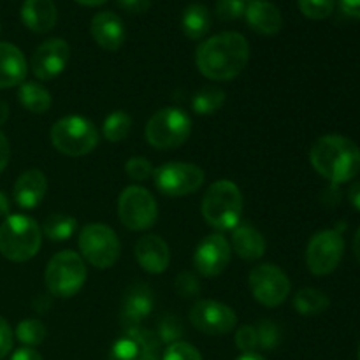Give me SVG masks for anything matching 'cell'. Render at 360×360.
Segmentation results:
<instances>
[{
	"mask_svg": "<svg viewBox=\"0 0 360 360\" xmlns=\"http://www.w3.org/2000/svg\"><path fill=\"white\" fill-rule=\"evenodd\" d=\"M81 257L95 269H109L115 266L122 253V245L109 225L105 224H88L81 229L79 239Z\"/></svg>",
	"mask_w": 360,
	"mask_h": 360,
	"instance_id": "cell-8",
	"label": "cell"
},
{
	"mask_svg": "<svg viewBox=\"0 0 360 360\" xmlns=\"http://www.w3.org/2000/svg\"><path fill=\"white\" fill-rule=\"evenodd\" d=\"M266 239H264L262 232L252 224H239L238 227L232 231V241L231 248L234 250L236 255L241 257L243 260L248 262H255V260L262 259L266 253Z\"/></svg>",
	"mask_w": 360,
	"mask_h": 360,
	"instance_id": "cell-24",
	"label": "cell"
},
{
	"mask_svg": "<svg viewBox=\"0 0 360 360\" xmlns=\"http://www.w3.org/2000/svg\"><path fill=\"white\" fill-rule=\"evenodd\" d=\"M90 32L94 41L105 51H118L125 42V25L118 14L102 11L91 18Z\"/></svg>",
	"mask_w": 360,
	"mask_h": 360,
	"instance_id": "cell-19",
	"label": "cell"
},
{
	"mask_svg": "<svg viewBox=\"0 0 360 360\" xmlns=\"http://www.w3.org/2000/svg\"><path fill=\"white\" fill-rule=\"evenodd\" d=\"M190 322L206 336H225L238 326V315L231 306L213 299L197 301L188 315Z\"/></svg>",
	"mask_w": 360,
	"mask_h": 360,
	"instance_id": "cell-13",
	"label": "cell"
},
{
	"mask_svg": "<svg viewBox=\"0 0 360 360\" xmlns=\"http://www.w3.org/2000/svg\"><path fill=\"white\" fill-rule=\"evenodd\" d=\"M354 255L360 264V227L357 229V232H355V238H354Z\"/></svg>",
	"mask_w": 360,
	"mask_h": 360,
	"instance_id": "cell-49",
	"label": "cell"
},
{
	"mask_svg": "<svg viewBox=\"0 0 360 360\" xmlns=\"http://www.w3.org/2000/svg\"><path fill=\"white\" fill-rule=\"evenodd\" d=\"M42 231L27 214H9L0 225V253L11 262H27L37 255Z\"/></svg>",
	"mask_w": 360,
	"mask_h": 360,
	"instance_id": "cell-4",
	"label": "cell"
},
{
	"mask_svg": "<svg viewBox=\"0 0 360 360\" xmlns=\"http://www.w3.org/2000/svg\"><path fill=\"white\" fill-rule=\"evenodd\" d=\"M231 259L232 248L227 238L221 234H211L197 245L193 253V266L200 276L217 278L227 269Z\"/></svg>",
	"mask_w": 360,
	"mask_h": 360,
	"instance_id": "cell-15",
	"label": "cell"
},
{
	"mask_svg": "<svg viewBox=\"0 0 360 360\" xmlns=\"http://www.w3.org/2000/svg\"><path fill=\"white\" fill-rule=\"evenodd\" d=\"M21 21L34 34H48L58 21V11L53 0H25L21 6Z\"/></svg>",
	"mask_w": 360,
	"mask_h": 360,
	"instance_id": "cell-23",
	"label": "cell"
},
{
	"mask_svg": "<svg viewBox=\"0 0 360 360\" xmlns=\"http://www.w3.org/2000/svg\"><path fill=\"white\" fill-rule=\"evenodd\" d=\"M48 336V329H46L44 323L41 320L35 319H27L21 320L16 327V338L20 343H23L25 347L34 348L37 345H41L42 341Z\"/></svg>",
	"mask_w": 360,
	"mask_h": 360,
	"instance_id": "cell-31",
	"label": "cell"
},
{
	"mask_svg": "<svg viewBox=\"0 0 360 360\" xmlns=\"http://www.w3.org/2000/svg\"><path fill=\"white\" fill-rule=\"evenodd\" d=\"M130 130H132V118L125 111H112L111 115L105 116L102 125V134L109 143H122L129 137Z\"/></svg>",
	"mask_w": 360,
	"mask_h": 360,
	"instance_id": "cell-30",
	"label": "cell"
},
{
	"mask_svg": "<svg viewBox=\"0 0 360 360\" xmlns=\"http://www.w3.org/2000/svg\"><path fill=\"white\" fill-rule=\"evenodd\" d=\"M357 357H359V360H360V343H359V350H357Z\"/></svg>",
	"mask_w": 360,
	"mask_h": 360,
	"instance_id": "cell-52",
	"label": "cell"
},
{
	"mask_svg": "<svg viewBox=\"0 0 360 360\" xmlns=\"http://www.w3.org/2000/svg\"><path fill=\"white\" fill-rule=\"evenodd\" d=\"M125 171L129 174V178H132L134 181H146L148 178L153 176V165L148 158L144 157H132L127 160Z\"/></svg>",
	"mask_w": 360,
	"mask_h": 360,
	"instance_id": "cell-38",
	"label": "cell"
},
{
	"mask_svg": "<svg viewBox=\"0 0 360 360\" xmlns=\"http://www.w3.org/2000/svg\"><path fill=\"white\" fill-rule=\"evenodd\" d=\"M225 105V91L217 86H206L197 91L192 98V108L195 115L210 116L220 111Z\"/></svg>",
	"mask_w": 360,
	"mask_h": 360,
	"instance_id": "cell-28",
	"label": "cell"
},
{
	"mask_svg": "<svg viewBox=\"0 0 360 360\" xmlns=\"http://www.w3.org/2000/svg\"><path fill=\"white\" fill-rule=\"evenodd\" d=\"M9 211H11V202H9V197L0 190V217H9Z\"/></svg>",
	"mask_w": 360,
	"mask_h": 360,
	"instance_id": "cell-47",
	"label": "cell"
},
{
	"mask_svg": "<svg viewBox=\"0 0 360 360\" xmlns=\"http://www.w3.org/2000/svg\"><path fill=\"white\" fill-rule=\"evenodd\" d=\"M70 58V46L63 39H48L32 55V72L41 81H51L65 70Z\"/></svg>",
	"mask_w": 360,
	"mask_h": 360,
	"instance_id": "cell-16",
	"label": "cell"
},
{
	"mask_svg": "<svg viewBox=\"0 0 360 360\" xmlns=\"http://www.w3.org/2000/svg\"><path fill=\"white\" fill-rule=\"evenodd\" d=\"M257 329V338H259V348L266 352H273L278 345L281 343V329L273 320L264 319L260 320Z\"/></svg>",
	"mask_w": 360,
	"mask_h": 360,
	"instance_id": "cell-33",
	"label": "cell"
},
{
	"mask_svg": "<svg viewBox=\"0 0 360 360\" xmlns=\"http://www.w3.org/2000/svg\"><path fill=\"white\" fill-rule=\"evenodd\" d=\"M136 260L150 274H162L171 262L169 245L157 234H146L136 243Z\"/></svg>",
	"mask_w": 360,
	"mask_h": 360,
	"instance_id": "cell-18",
	"label": "cell"
},
{
	"mask_svg": "<svg viewBox=\"0 0 360 360\" xmlns=\"http://www.w3.org/2000/svg\"><path fill=\"white\" fill-rule=\"evenodd\" d=\"M88 271L83 257L70 250H63L51 257L44 273L46 288L53 297H74L83 288Z\"/></svg>",
	"mask_w": 360,
	"mask_h": 360,
	"instance_id": "cell-5",
	"label": "cell"
},
{
	"mask_svg": "<svg viewBox=\"0 0 360 360\" xmlns=\"http://www.w3.org/2000/svg\"><path fill=\"white\" fill-rule=\"evenodd\" d=\"M118 7L129 14H144L150 11L151 0H118Z\"/></svg>",
	"mask_w": 360,
	"mask_h": 360,
	"instance_id": "cell-41",
	"label": "cell"
},
{
	"mask_svg": "<svg viewBox=\"0 0 360 360\" xmlns=\"http://www.w3.org/2000/svg\"><path fill=\"white\" fill-rule=\"evenodd\" d=\"M192 134V120L183 109L164 108L146 123L144 136L157 150H176L183 146Z\"/></svg>",
	"mask_w": 360,
	"mask_h": 360,
	"instance_id": "cell-7",
	"label": "cell"
},
{
	"mask_svg": "<svg viewBox=\"0 0 360 360\" xmlns=\"http://www.w3.org/2000/svg\"><path fill=\"white\" fill-rule=\"evenodd\" d=\"M236 360H266V359H264L262 355L257 354V352H255V354H243L241 357H238Z\"/></svg>",
	"mask_w": 360,
	"mask_h": 360,
	"instance_id": "cell-51",
	"label": "cell"
},
{
	"mask_svg": "<svg viewBox=\"0 0 360 360\" xmlns=\"http://www.w3.org/2000/svg\"><path fill=\"white\" fill-rule=\"evenodd\" d=\"M155 186L167 197H186L204 185V171L188 162H167L153 171Z\"/></svg>",
	"mask_w": 360,
	"mask_h": 360,
	"instance_id": "cell-12",
	"label": "cell"
},
{
	"mask_svg": "<svg viewBox=\"0 0 360 360\" xmlns=\"http://www.w3.org/2000/svg\"><path fill=\"white\" fill-rule=\"evenodd\" d=\"M248 287L257 302L266 308H278L288 299L292 283L283 269L274 264H259L250 271Z\"/></svg>",
	"mask_w": 360,
	"mask_h": 360,
	"instance_id": "cell-10",
	"label": "cell"
},
{
	"mask_svg": "<svg viewBox=\"0 0 360 360\" xmlns=\"http://www.w3.org/2000/svg\"><path fill=\"white\" fill-rule=\"evenodd\" d=\"M44 236L51 241L62 243L72 238L77 231V221L74 217H67V214H49L42 225Z\"/></svg>",
	"mask_w": 360,
	"mask_h": 360,
	"instance_id": "cell-29",
	"label": "cell"
},
{
	"mask_svg": "<svg viewBox=\"0 0 360 360\" xmlns=\"http://www.w3.org/2000/svg\"><path fill=\"white\" fill-rule=\"evenodd\" d=\"M174 288L176 292H178V295H181V297L185 299L199 297L200 290H202L199 278H197L193 273H190V271H185V273L178 274V278H176L174 281Z\"/></svg>",
	"mask_w": 360,
	"mask_h": 360,
	"instance_id": "cell-35",
	"label": "cell"
},
{
	"mask_svg": "<svg viewBox=\"0 0 360 360\" xmlns=\"http://www.w3.org/2000/svg\"><path fill=\"white\" fill-rule=\"evenodd\" d=\"M309 162L323 179L333 185L352 181L360 172V148L350 137L327 134L309 150Z\"/></svg>",
	"mask_w": 360,
	"mask_h": 360,
	"instance_id": "cell-2",
	"label": "cell"
},
{
	"mask_svg": "<svg viewBox=\"0 0 360 360\" xmlns=\"http://www.w3.org/2000/svg\"><path fill=\"white\" fill-rule=\"evenodd\" d=\"M245 18L248 27L260 35H276L283 27L280 9L269 0H252L246 4Z\"/></svg>",
	"mask_w": 360,
	"mask_h": 360,
	"instance_id": "cell-21",
	"label": "cell"
},
{
	"mask_svg": "<svg viewBox=\"0 0 360 360\" xmlns=\"http://www.w3.org/2000/svg\"><path fill=\"white\" fill-rule=\"evenodd\" d=\"M18 101L23 105L27 111L34 112V115H44L49 111L53 104L51 94L44 84L37 83V81H25L20 84L18 90Z\"/></svg>",
	"mask_w": 360,
	"mask_h": 360,
	"instance_id": "cell-26",
	"label": "cell"
},
{
	"mask_svg": "<svg viewBox=\"0 0 360 360\" xmlns=\"http://www.w3.org/2000/svg\"><path fill=\"white\" fill-rule=\"evenodd\" d=\"M7 120H9V105L4 98H0V125H4Z\"/></svg>",
	"mask_w": 360,
	"mask_h": 360,
	"instance_id": "cell-48",
	"label": "cell"
},
{
	"mask_svg": "<svg viewBox=\"0 0 360 360\" xmlns=\"http://www.w3.org/2000/svg\"><path fill=\"white\" fill-rule=\"evenodd\" d=\"M27 72L28 65L21 49L11 42H0V90L20 86Z\"/></svg>",
	"mask_w": 360,
	"mask_h": 360,
	"instance_id": "cell-22",
	"label": "cell"
},
{
	"mask_svg": "<svg viewBox=\"0 0 360 360\" xmlns=\"http://www.w3.org/2000/svg\"><path fill=\"white\" fill-rule=\"evenodd\" d=\"M48 192V179L39 169H28L16 179L13 188V199L21 210H35L44 200Z\"/></svg>",
	"mask_w": 360,
	"mask_h": 360,
	"instance_id": "cell-20",
	"label": "cell"
},
{
	"mask_svg": "<svg viewBox=\"0 0 360 360\" xmlns=\"http://www.w3.org/2000/svg\"><path fill=\"white\" fill-rule=\"evenodd\" d=\"M153 292L148 285L134 283L127 288L122 302V323L125 329L141 327V323L153 311Z\"/></svg>",
	"mask_w": 360,
	"mask_h": 360,
	"instance_id": "cell-17",
	"label": "cell"
},
{
	"mask_svg": "<svg viewBox=\"0 0 360 360\" xmlns=\"http://www.w3.org/2000/svg\"><path fill=\"white\" fill-rule=\"evenodd\" d=\"M250 60V44L238 32H221L197 48L195 65L210 81H231L245 70Z\"/></svg>",
	"mask_w": 360,
	"mask_h": 360,
	"instance_id": "cell-1",
	"label": "cell"
},
{
	"mask_svg": "<svg viewBox=\"0 0 360 360\" xmlns=\"http://www.w3.org/2000/svg\"><path fill=\"white\" fill-rule=\"evenodd\" d=\"M243 193L236 183L218 179L207 186L204 193L202 217L217 231H234L243 218Z\"/></svg>",
	"mask_w": 360,
	"mask_h": 360,
	"instance_id": "cell-3",
	"label": "cell"
},
{
	"mask_svg": "<svg viewBox=\"0 0 360 360\" xmlns=\"http://www.w3.org/2000/svg\"><path fill=\"white\" fill-rule=\"evenodd\" d=\"M13 330L11 326L7 323L6 319L0 316V360L9 355V352L13 350Z\"/></svg>",
	"mask_w": 360,
	"mask_h": 360,
	"instance_id": "cell-40",
	"label": "cell"
},
{
	"mask_svg": "<svg viewBox=\"0 0 360 360\" xmlns=\"http://www.w3.org/2000/svg\"><path fill=\"white\" fill-rule=\"evenodd\" d=\"M340 9L348 18L360 20V0H340Z\"/></svg>",
	"mask_w": 360,
	"mask_h": 360,
	"instance_id": "cell-43",
	"label": "cell"
},
{
	"mask_svg": "<svg viewBox=\"0 0 360 360\" xmlns=\"http://www.w3.org/2000/svg\"><path fill=\"white\" fill-rule=\"evenodd\" d=\"M11 360H42V357L37 350H34V348L23 347L20 348V350L14 352Z\"/></svg>",
	"mask_w": 360,
	"mask_h": 360,
	"instance_id": "cell-44",
	"label": "cell"
},
{
	"mask_svg": "<svg viewBox=\"0 0 360 360\" xmlns=\"http://www.w3.org/2000/svg\"><path fill=\"white\" fill-rule=\"evenodd\" d=\"M108 360H160V341L143 327L127 329L111 347Z\"/></svg>",
	"mask_w": 360,
	"mask_h": 360,
	"instance_id": "cell-14",
	"label": "cell"
},
{
	"mask_svg": "<svg viewBox=\"0 0 360 360\" xmlns=\"http://www.w3.org/2000/svg\"><path fill=\"white\" fill-rule=\"evenodd\" d=\"M11 160V146H9V141H7L6 134L0 130V174L6 171L7 164Z\"/></svg>",
	"mask_w": 360,
	"mask_h": 360,
	"instance_id": "cell-42",
	"label": "cell"
},
{
	"mask_svg": "<svg viewBox=\"0 0 360 360\" xmlns=\"http://www.w3.org/2000/svg\"><path fill=\"white\" fill-rule=\"evenodd\" d=\"M51 297H53L51 294H41L39 297H35L34 299L35 311H41V313L48 311V309L51 308Z\"/></svg>",
	"mask_w": 360,
	"mask_h": 360,
	"instance_id": "cell-45",
	"label": "cell"
},
{
	"mask_svg": "<svg viewBox=\"0 0 360 360\" xmlns=\"http://www.w3.org/2000/svg\"><path fill=\"white\" fill-rule=\"evenodd\" d=\"M236 347L243 354H255L259 350V338L255 326H241L236 333Z\"/></svg>",
	"mask_w": 360,
	"mask_h": 360,
	"instance_id": "cell-39",
	"label": "cell"
},
{
	"mask_svg": "<svg viewBox=\"0 0 360 360\" xmlns=\"http://www.w3.org/2000/svg\"><path fill=\"white\" fill-rule=\"evenodd\" d=\"M330 306V299L323 294L319 288L306 287L301 288L297 294L294 295V308L299 315L313 316L320 315V313L327 311Z\"/></svg>",
	"mask_w": 360,
	"mask_h": 360,
	"instance_id": "cell-27",
	"label": "cell"
},
{
	"mask_svg": "<svg viewBox=\"0 0 360 360\" xmlns=\"http://www.w3.org/2000/svg\"><path fill=\"white\" fill-rule=\"evenodd\" d=\"M334 0H299V9L309 20H326L334 13Z\"/></svg>",
	"mask_w": 360,
	"mask_h": 360,
	"instance_id": "cell-34",
	"label": "cell"
},
{
	"mask_svg": "<svg viewBox=\"0 0 360 360\" xmlns=\"http://www.w3.org/2000/svg\"><path fill=\"white\" fill-rule=\"evenodd\" d=\"M0 34H2V25H0Z\"/></svg>",
	"mask_w": 360,
	"mask_h": 360,
	"instance_id": "cell-53",
	"label": "cell"
},
{
	"mask_svg": "<svg viewBox=\"0 0 360 360\" xmlns=\"http://www.w3.org/2000/svg\"><path fill=\"white\" fill-rule=\"evenodd\" d=\"M157 338L158 341L169 345L178 343V341H183V336H185V327H183L181 320L174 315H165L162 316L160 322H158L157 327Z\"/></svg>",
	"mask_w": 360,
	"mask_h": 360,
	"instance_id": "cell-32",
	"label": "cell"
},
{
	"mask_svg": "<svg viewBox=\"0 0 360 360\" xmlns=\"http://www.w3.org/2000/svg\"><path fill=\"white\" fill-rule=\"evenodd\" d=\"M51 144L65 157H84L98 144V132L94 123L79 115L60 118L51 127Z\"/></svg>",
	"mask_w": 360,
	"mask_h": 360,
	"instance_id": "cell-6",
	"label": "cell"
},
{
	"mask_svg": "<svg viewBox=\"0 0 360 360\" xmlns=\"http://www.w3.org/2000/svg\"><path fill=\"white\" fill-rule=\"evenodd\" d=\"M245 0H217V16L221 21H236L245 18Z\"/></svg>",
	"mask_w": 360,
	"mask_h": 360,
	"instance_id": "cell-36",
	"label": "cell"
},
{
	"mask_svg": "<svg viewBox=\"0 0 360 360\" xmlns=\"http://www.w3.org/2000/svg\"><path fill=\"white\" fill-rule=\"evenodd\" d=\"M76 2L86 7H97V6H102V4H105L108 0H76Z\"/></svg>",
	"mask_w": 360,
	"mask_h": 360,
	"instance_id": "cell-50",
	"label": "cell"
},
{
	"mask_svg": "<svg viewBox=\"0 0 360 360\" xmlns=\"http://www.w3.org/2000/svg\"><path fill=\"white\" fill-rule=\"evenodd\" d=\"M162 360H202V355L186 341H178V343L169 345Z\"/></svg>",
	"mask_w": 360,
	"mask_h": 360,
	"instance_id": "cell-37",
	"label": "cell"
},
{
	"mask_svg": "<svg viewBox=\"0 0 360 360\" xmlns=\"http://www.w3.org/2000/svg\"><path fill=\"white\" fill-rule=\"evenodd\" d=\"M348 200H350L352 206L360 213V181H355L354 185L348 188Z\"/></svg>",
	"mask_w": 360,
	"mask_h": 360,
	"instance_id": "cell-46",
	"label": "cell"
},
{
	"mask_svg": "<svg viewBox=\"0 0 360 360\" xmlns=\"http://www.w3.org/2000/svg\"><path fill=\"white\" fill-rule=\"evenodd\" d=\"M343 255V234L336 229H326L309 239L306 246V266L315 276H327L338 269Z\"/></svg>",
	"mask_w": 360,
	"mask_h": 360,
	"instance_id": "cell-11",
	"label": "cell"
},
{
	"mask_svg": "<svg viewBox=\"0 0 360 360\" xmlns=\"http://www.w3.org/2000/svg\"><path fill=\"white\" fill-rule=\"evenodd\" d=\"M118 218L129 231H148L157 224L158 204L150 190L130 185L120 193Z\"/></svg>",
	"mask_w": 360,
	"mask_h": 360,
	"instance_id": "cell-9",
	"label": "cell"
},
{
	"mask_svg": "<svg viewBox=\"0 0 360 360\" xmlns=\"http://www.w3.org/2000/svg\"><path fill=\"white\" fill-rule=\"evenodd\" d=\"M211 28V13L204 4L193 2L185 7L181 14V30L192 41L206 37Z\"/></svg>",
	"mask_w": 360,
	"mask_h": 360,
	"instance_id": "cell-25",
	"label": "cell"
}]
</instances>
